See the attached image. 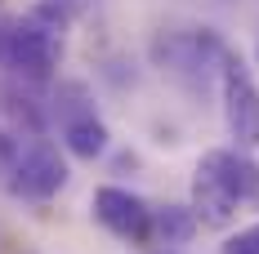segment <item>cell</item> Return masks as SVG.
Returning a JSON list of instances; mask_svg holds the SVG:
<instances>
[{
    "label": "cell",
    "mask_w": 259,
    "mask_h": 254,
    "mask_svg": "<svg viewBox=\"0 0 259 254\" xmlns=\"http://www.w3.org/2000/svg\"><path fill=\"white\" fill-rule=\"evenodd\" d=\"M219 89H224V121L237 147H259V85L241 54H219Z\"/></svg>",
    "instance_id": "1"
},
{
    "label": "cell",
    "mask_w": 259,
    "mask_h": 254,
    "mask_svg": "<svg viewBox=\"0 0 259 254\" xmlns=\"http://www.w3.org/2000/svg\"><path fill=\"white\" fill-rule=\"evenodd\" d=\"M9 187L27 196V201H50L58 196L63 187H67V161L58 156L54 143H27L18 161H14V170H9Z\"/></svg>",
    "instance_id": "2"
},
{
    "label": "cell",
    "mask_w": 259,
    "mask_h": 254,
    "mask_svg": "<svg viewBox=\"0 0 259 254\" xmlns=\"http://www.w3.org/2000/svg\"><path fill=\"white\" fill-rule=\"evenodd\" d=\"M63 58V40L58 31L36 18H18L14 23V36H9V67L27 80H50L54 67Z\"/></svg>",
    "instance_id": "3"
},
{
    "label": "cell",
    "mask_w": 259,
    "mask_h": 254,
    "mask_svg": "<svg viewBox=\"0 0 259 254\" xmlns=\"http://www.w3.org/2000/svg\"><path fill=\"white\" fill-rule=\"evenodd\" d=\"M94 219L112 236H121V241H148L152 236V205L143 201L139 192H130V187L103 183L94 192Z\"/></svg>",
    "instance_id": "4"
},
{
    "label": "cell",
    "mask_w": 259,
    "mask_h": 254,
    "mask_svg": "<svg viewBox=\"0 0 259 254\" xmlns=\"http://www.w3.org/2000/svg\"><path fill=\"white\" fill-rule=\"evenodd\" d=\"M197 174H206L219 192H228L237 205L259 196V165L241 147H210L201 161H197Z\"/></svg>",
    "instance_id": "5"
},
{
    "label": "cell",
    "mask_w": 259,
    "mask_h": 254,
    "mask_svg": "<svg viewBox=\"0 0 259 254\" xmlns=\"http://www.w3.org/2000/svg\"><path fill=\"white\" fill-rule=\"evenodd\" d=\"M107 143H112V134H107V125L94 112L63 121V147L76 156V161H99V156L107 152Z\"/></svg>",
    "instance_id": "6"
},
{
    "label": "cell",
    "mask_w": 259,
    "mask_h": 254,
    "mask_svg": "<svg viewBox=\"0 0 259 254\" xmlns=\"http://www.w3.org/2000/svg\"><path fill=\"white\" fill-rule=\"evenodd\" d=\"M197 214H192V205H161L152 210V236L156 245H188L192 236H197Z\"/></svg>",
    "instance_id": "7"
},
{
    "label": "cell",
    "mask_w": 259,
    "mask_h": 254,
    "mask_svg": "<svg viewBox=\"0 0 259 254\" xmlns=\"http://www.w3.org/2000/svg\"><path fill=\"white\" fill-rule=\"evenodd\" d=\"M192 214H197V223H206V228H224L237 214V201L228 192H219L206 174H197L192 178Z\"/></svg>",
    "instance_id": "8"
},
{
    "label": "cell",
    "mask_w": 259,
    "mask_h": 254,
    "mask_svg": "<svg viewBox=\"0 0 259 254\" xmlns=\"http://www.w3.org/2000/svg\"><path fill=\"white\" fill-rule=\"evenodd\" d=\"M224 254H259V223L250 228H237L228 241H224Z\"/></svg>",
    "instance_id": "9"
},
{
    "label": "cell",
    "mask_w": 259,
    "mask_h": 254,
    "mask_svg": "<svg viewBox=\"0 0 259 254\" xmlns=\"http://www.w3.org/2000/svg\"><path fill=\"white\" fill-rule=\"evenodd\" d=\"M9 36H14V23L0 18V67H9Z\"/></svg>",
    "instance_id": "10"
},
{
    "label": "cell",
    "mask_w": 259,
    "mask_h": 254,
    "mask_svg": "<svg viewBox=\"0 0 259 254\" xmlns=\"http://www.w3.org/2000/svg\"><path fill=\"white\" fill-rule=\"evenodd\" d=\"M156 254H179V250H156Z\"/></svg>",
    "instance_id": "11"
}]
</instances>
